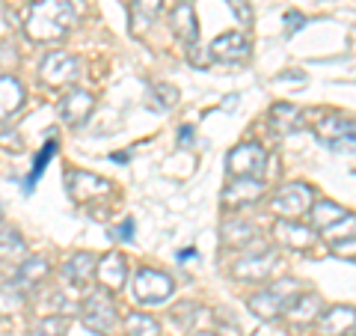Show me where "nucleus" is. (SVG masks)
<instances>
[{
    "instance_id": "c9c22d12",
    "label": "nucleus",
    "mask_w": 356,
    "mask_h": 336,
    "mask_svg": "<svg viewBox=\"0 0 356 336\" xmlns=\"http://www.w3.org/2000/svg\"><path fill=\"white\" fill-rule=\"evenodd\" d=\"M217 324H220V328H222V330H226V328H229V330H232V336H241V328H238V321H235V319H232V316H229V312H226V316H222V310H220V312H217Z\"/></svg>"
},
{
    "instance_id": "9b49d317",
    "label": "nucleus",
    "mask_w": 356,
    "mask_h": 336,
    "mask_svg": "<svg viewBox=\"0 0 356 336\" xmlns=\"http://www.w3.org/2000/svg\"><path fill=\"white\" fill-rule=\"evenodd\" d=\"M273 238L285 244V247H294V250H309L312 244L318 241V235L312 227H306V223H297V220H276L273 223Z\"/></svg>"
},
{
    "instance_id": "0eeeda50",
    "label": "nucleus",
    "mask_w": 356,
    "mask_h": 336,
    "mask_svg": "<svg viewBox=\"0 0 356 336\" xmlns=\"http://www.w3.org/2000/svg\"><path fill=\"white\" fill-rule=\"evenodd\" d=\"M276 265H280V256H276V250H255L250 256H243V259H238L235 265H232V277L241 280V283H259V280H267Z\"/></svg>"
},
{
    "instance_id": "79ce46f5",
    "label": "nucleus",
    "mask_w": 356,
    "mask_h": 336,
    "mask_svg": "<svg viewBox=\"0 0 356 336\" xmlns=\"http://www.w3.org/2000/svg\"><path fill=\"white\" fill-rule=\"evenodd\" d=\"M0 220H3V208H0Z\"/></svg>"
},
{
    "instance_id": "6ab92c4d",
    "label": "nucleus",
    "mask_w": 356,
    "mask_h": 336,
    "mask_svg": "<svg viewBox=\"0 0 356 336\" xmlns=\"http://www.w3.org/2000/svg\"><path fill=\"white\" fill-rule=\"evenodd\" d=\"M51 274V265L44 256H27L24 262L18 265L15 271V283L24 289V292H33V289H39L44 283V277Z\"/></svg>"
},
{
    "instance_id": "c756f323",
    "label": "nucleus",
    "mask_w": 356,
    "mask_h": 336,
    "mask_svg": "<svg viewBox=\"0 0 356 336\" xmlns=\"http://www.w3.org/2000/svg\"><path fill=\"white\" fill-rule=\"evenodd\" d=\"M65 330H69L65 316H44L30 328V336H65Z\"/></svg>"
},
{
    "instance_id": "58836bf2",
    "label": "nucleus",
    "mask_w": 356,
    "mask_h": 336,
    "mask_svg": "<svg viewBox=\"0 0 356 336\" xmlns=\"http://www.w3.org/2000/svg\"><path fill=\"white\" fill-rule=\"evenodd\" d=\"M288 24H291V27H288V30H300V24H306V18L303 15H294V13H288Z\"/></svg>"
},
{
    "instance_id": "37998d69",
    "label": "nucleus",
    "mask_w": 356,
    "mask_h": 336,
    "mask_svg": "<svg viewBox=\"0 0 356 336\" xmlns=\"http://www.w3.org/2000/svg\"><path fill=\"white\" fill-rule=\"evenodd\" d=\"M348 336H356V333H348Z\"/></svg>"
},
{
    "instance_id": "393cba45",
    "label": "nucleus",
    "mask_w": 356,
    "mask_h": 336,
    "mask_svg": "<svg viewBox=\"0 0 356 336\" xmlns=\"http://www.w3.org/2000/svg\"><path fill=\"white\" fill-rule=\"evenodd\" d=\"M161 9H163V0H131V27L134 33H146L149 24L154 18L161 15Z\"/></svg>"
},
{
    "instance_id": "b1692460",
    "label": "nucleus",
    "mask_w": 356,
    "mask_h": 336,
    "mask_svg": "<svg viewBox=\"0 0 356 336\" xmlns=\"http://www.w3.org/2000/svg\"><path fill=\"white\" fill-rule=\"evenodd\" d=\"M309 215H312V227L321 229V232H330L332 227H339L350 211H344L339 203H332V199H321V203L312 206Z\"/></svg>"
},
{
    "instance_id": "7c9ffc66",
    "label": "nucleus",
    "mask_w": 356,
    "mask_h": 336,
    "mask_svg": "<svg viewBox=\"0 0 356 336\" xmlns=\"http://www.w3.org/2000/svg\"><path fill=\"white\" fill-rule=\"evenodd\" d=\"M330 250H332V256H339V259L356 262V235H353V238H332Z\"/></svg>"
},
{
    "instance_id": "f704fd0d",
    "label": "nucleus",
    "mask_w": 356,
    "mask_h": 336,
    "mask_svg": "<svg viewBox=\"0 0 356 336\" xmlns=\"http://www.w3.org/2000/svg\"><path fill=\"white\" fill-rule=\"evenodd\" d=\"M154 93L161 96V105H163V107H172V105L178 102V89L170 86V84H158V86H154Z\"/></svg>"
},
{
    "instance_id": "ddd939ff",
    "label": "nucleus",
    "mask_w": 356,
    "mask_h": 336,
    "mask_svg": "<svg viewBox=\"0 0 356 336\" xmlns=\"http://www.w3.org/2000/svg\"><path fill=\"white\" fill-rule=\"evenodd\" d=\"M95 277L98 283L110 292H116V289H125L128 283V259L122 253H104L102 259H98V268H95Z\"/></svg>"
},
{
    "instance_id": "4468645a",
    "label": "nucleus",
    "mask_w": 356,
    "mask_h": 336,
    "mask_svg": "<svg viewBox=\"0 0 356 336\" xmlns=\"http://www.w3.org/2000/svg\"><path fill=\"white\" fill-rule=\"evenodd\" d=\"M356 328V310L353 307H330L327 312H321L318 319V333L321 336H344Z\"/></svg>"
},
{
    "instance_id": "4c0bfd02",
    "label": "nucleus",
    "mask_w": 356,
    "mask_h": 336,
    "mask_svg": "<svg viewBox=\"0 0 356 336\" xmlns=\"http://www.w3.org/2000/svg\"><path fill=\"white\" fill-rule=\"evenodd\" d=\"M119 238H122V241H131V238H134V220H131V217L119 227Z\"/></svg>"
},
{
    "instance_id": "423d86ee",
    "label": "nucleus",
    "mask_w": 356,
    "mask_h": 336,
    "mask_svg": "<svg viewBox=\"0 0 356 336\" xmlns=\"http://www.w3.org/2000/svg\"><path fill=\"white\" fill-rule=\"evenodd\" d=\"M39 75H42V81L54 89L72 86L77 77H81V60L69 51H51V54H44Z\"/></svg>"
},
{
    "instance_id": "7ed1b4c3",
    "label": "nucleus",
    "mask_w": 356,
    "mask_h": 336,
    "mask_svg": "<svg viewBox=\"0 0 356 336\" xmlns=\"http://www.w3.org/2000/svg\"><path fill=\"white\" fill-rule=\"evenodd\" d=\"M312 206H315V190L306 182H288L270 199V211L282 220H297L300 215L312 211Z\"/></svg>"
},
{
    "instance_id": "9d476101",
    "label": "nucleus",
    "mask_w": 356,
    "mask_h": 336,
    "mask_svg": "<svg viewBox=\"0 0 356 336\" xmlns=\"http://www.w3.org/2000/svg\"><path fill=\"white\" fill-rule=\"evenodd\" d=\"M211 57L214 60H222V63H241L250 57V42L243 33L238 30H229V33H220V36L211 42Z\"/></svg>"
},
{
    "instance_id": "2eb2a0df",
    "label": "nucleus",
    "mask_w": 356,
    "mask_h": 336,
    "mask_svg": "<svg viewBox=\"0 0 356 336\" xmlns=\"http://www.w3.org/2000/svg\"><path fill=\"white\" fill-rule=\"evenodd\" d=\"M247 307H250L252 316H259L261 321H273V319H280L282 312H285L288 300L280 292H273V289L267 286V289H259V292H252L247 298Z\"/></svg>"
},
{
    "instance_id": "20e7f679",
    "label": "nucleus",
    "mask_w": 356,
    "mask_h": 336,
    "mask_svg": "<svg viewBox=\"0 0 356 336\" xmlns=\"http://www.w3.org/2000/svg\"><path fill=\"white\" fill-rule=\"evenodd\" d=\"M267 167V152L264 146L252 140H243L238 146H232V152L226 155V173L232 178H261Z\"/></svg>"
},
{
    "instance_id": "c85d7f7f",
    "label": "nucleus",
    "mask_w": 356,
    "mask_h": 336,
    "mask_svg": "<svg viewBox=\"0 0 356 336\" xmlns=\"http://www.w3.org/2000/svg\"><path fill=\"white\" fill-rule=\"evenodd\" d=\"M54 152H57V143H54V140H48V143H44V146L39 149V155L33 158V170H30V176L24 178V194H30L33 185H36L39 178H42L44 167H48V164H51V158H54Z\"/></svg>"
},
{
    "instance_id": "cd10ccee",
    "label": "nucleus",
    "mask_w": 356,
    "mask_h": 336,
    "mask_svg": "<svg viewBox=\"0 0 356 336\" xmlns=\"http://www.w3.org/2000/svg\"><path fill=\"white\" fill-rule=\"evenodd\" d=\"M125 336H161V324L152 316H146V312H128Z\"/></svg>"
},
{
    "instance_id": "39448f33",
    "label": "nucleus",
    "mask_w": 356,
    "mask_h": 336,
    "mask_svg": "<svg viewBox=\"0 0 356 336\" xmlns=\"http://www.w3.org/2000/svg\"><path fill=\"white\" fill-rule=\"evenodd\" d=\"M175 292V283L172 277L161 271V268H140L134 274V298L140 304H149V307H158L163 300H170Z\"/></svg>"
},
{
    "instance_id": "dca6fc26",
    "label": "nucleus",
    "mask_w": 356,
    "mask_h": 336,
    "mask_svg": "<svg viewBox=\"0 0 356 336\" xmlns=\"http://www.w3.org/2000/svg\"><path fill=\"white\" fill-rule=\"evenodd\" d=\"M95 98L86 93V89H72L69 96L60 102V116L69 122V125H81V122L92 114Z\"/></svg>"
},
{
    "instance_id": "a211bd4d",
    "label": "nucleus",
    "mask_w": 356,
    "mask_h": 336,
    "mask_svg": "<svg viewBox=\"0 0 356 336\" xmlns=\"http://www.w3.org/2000/svg\"><path fill=\"white\" fill-rule=\"evenodd\" d=\"M303 128V110L288 105V102H280L270 107V131L276 137H285V134H294Z\"/></svg>"
},
{
    "instance_id": "aec40b11",
    "label": "nucleus",
    "mask_w": 356,
    "mask_h": 336,
    "mask_svg": "<svg viewBox=\"0 0 356 336\" xmlns=\"http://www.w3.org/2000/svg\"><path fill=\"white\" fill-rule=\"evenodd\" d=\"M170 24H172V33L178 36V42H187L193 45L196 42V33H199V21H196V9L193 3H187V0H181L172 15H170Z\"/></svg>"
},
{
    "instance_id": "1a4fd4ad",
    "label": "nucleus",
    "mask_w": 356,
    "mask_h": 336,
    "mask_svg": "<svg viewBox=\"0 0 356 336\" xmlns=\"http://www.w3.org/2000/svg\"><path fill=\"white\" fill-rule=\"evenodd\" d=\"M261 194H264L261 178H232L222 188V208H241V206L259 203Z\"/></svg>"
},
{
    "instance_id": "5701e85b",
    "label": "nucleus",
    "mask_w": 356,
    "mask_h": 336,
    "mask_svg": "<svg viewBox=\"0 0 356 336\" xmlns=\"http://www.w3.org/2000/svg\"><path fill=\"white\" fill-rule=\"evenodd\" d=\"M315 134H318V140H324V143H330V146H332L336 140L356 134V122L344 119L339 114H332V116H324V119L315 122Z\"/></svg>"
},
{
    "instance_id": "4be33fe9",
    "label": "nucleus",
    "mask_w": 356,
    "mask_h": 336,
    "mask_svg": "<svg viewBox=\"0 0 356 336\" xmlns=\"http://www.w3.org/2000/svg\"><path fill=\"white\" fill-rule=\"evenodd\" d=\"M27 259V244L21 232L13 227H0V262L3 265H21Z\"/></svg>"
},
{
    "instance_id": "f3484780",
    "label": "nucleus",
    "mask_w": 356,
    "mask_h": 336,
    "mask_svg": "<svg viewBox=\"0 0 356 336\" xmlns=\"http://www.w3.org/2000/svg\"><path fill=\"white\" fill-rule=\"evenodd\" d=\"M24 105V86L13 75H0V122L13 119Z\"/></svg>"
},
{
    "instance_id": "a19ab883",
    "label": "nucleus",
    "mask_w": 356,
    "mask_h": 336,
    "mask_svg": "<svg viewBox=\"0 0 356 336\" xmlns=\"http://www.w3.org/2000/svg\"><path fill=\"white\" fill-rule=\"evenodd\" d=\"M193 336H220V333H214V330H196Z\"/></svg>"
},
{
    "instance_id": "ea45409f",
    "label": "nucleus",
    "mask_w": 356,
    "mask_h": 336,
    "mask_svg": "<svg viewBox=\"0 0 356 336\" xmlns=\"http://www.w3.org/2000/svg\"><path fill=\"white\" fill-rule=\"evenodd\" d=\"M191 137H193V128H191V125H184L181 131H178V143H187Z\"/></svg>"
},
{
    "instance_id": "bb28decb",
    "label": "nucleus",
    "mask_w": 356,
    "mask_h": 336,
    "mask_svg": "<svg viewBox=\"0 0 356 336\" xmlns=\"http://www.w3.org/2000/svg\"><path fill=\"white\" fill-rule=\"evenodd\" d=\"M24 289H21L15 280H6V283H0V316H13L24 307Z\"/></svg>"
},
{
    "instance_id": "e433bc0d",
    "label": "nucleus",
    "mask_w": 356,
    "mask_h": 336,
    "mask_svg": "<svg viewBox=\"0 0 356 336\" xmlns=\"http://www.w3.org/2000/svg\"><path fill=\"white\" fill-rule=\"evenodd\" d=\"M232 9H235V15H238L241 24H250V21H252V13L247 9V3H243V0H232Z\"/></svg>"
},
{
    "instance_id": "412c9836",
    "label": "nucleus",
    "mask_w": 356,
    "mask_h": 336,
    "mask_svg": "<svg viewBox=\"0 0 356 336\" xmlns=\"http://www.w3.org/2000/svg\"><path fill=\"white\" fill-rule=\"evenodd\" d=\"M95 268H98V259L92 253H74L69 262L63 265V274H65V280H69L72 286H77V289H86L89 286V280L95 277Z\"/></svg>"
},
{
    "instance_id": "6e6552de",
    "label": "nucleus",
    "mask_w": 356,
    "mask_h": 336,
    "mask_svg": "<svg viewBox=\"0 0 356 336\" xmlns=\"http://www.w3.org/2000/svg\"><path fill=\"white\" fill-rule=\"evenodd\" d=\"M65 188H69V194L77 199V203H92V199H107L113 185L107 182V178L89 173V170H69L65 176Z\"/></svg>"
},
{
    "instance_id": "f03ea898",
    "label": "nucleus",
    "mask_w": 356,
    "mask_h": 336,
    "mask_svg": "<svg viewBox=\"0 0 356 336\" xmlns=\"http://www.w3.org/2000/svg\"><path fill=\"white\" fill-rule=\"evenodd\" d=\"M81 319H83V328H89L92 333H110L116 328L119 312L113 298H110V289H92L86 295L81 307Z\"/></svg>"
},
{
    "instance_id": "72a5a7b5",
    "label": "nucleus",
    "mask_w": 356,
    "mask_h": 336,
    "mask_svg": "<svg viewBox=\"0 0 356 336\" xmlns=\"http://www.w3.org/2000/svg\"><path fill=\"white\" fill-rule=\"evenodd\" d=\"M0 146H3L6 152H21V149H24V140H21V134L18 131H13V134H9V131H3V134H0Z\"/></svg>"
},
{
    "instance_id": "f257e3e1",
    "label": "nucleus",
    "mask_w": 356,
    "mask_h": 336,
    "mask_svg": "<svg viewBox=\"0 0 356 336\" xmlns=\"http://www.w3.org/2000/svg\"><path fill=\"white\" fill-rule=\"evenodd\" d=\"M81 18V0H36L27 13L24 30L33 42H57Z\"/></svg>"
},
{
    "instance_id": "a878e982",
    "label": "nucleus",
    "mask_w": 356,
    "mask_h": 336,
    "mask_svg": "<svg viewBox=\"0 0 356 336\" xmlns=\"http://www.w3.org/2000/svg\"><path fill=\"white\" fill-rule=\"evenodd\" d=\"M250 238H255V227L250 220H238V217H232L222 223V241H229L232 247H243Z\"/></svg>"
},
{
    "instance_id": "473e14b6",
    "label": "nucleus",
    "mask_w": 356,
    "mask_h": 336,
    "mask_svg": "<svg viewBox=\"0 0 356 336\" xmlns=\"http://www.w3.org/2000/svg\"><path fill=\"white\" fill-rule=\"evenodd\" d=\"M187 60H191L193 69H208V66L214 63V57H211L208 48H191L187 51Z\"/></svg>"
},
{
    "instance_id": "2f4dec72",
    "label": "nucleus",
    "mask_w": 356,
    "mask_h": 336,
    "mask_svg": "<svg viewBox=\"0 0 356 336\" xmlns=\"http://www.w3.org/2000/svg\"><path fill=\"white\" fill-rule=\"evenodd\" d=\"M193 310H199L196 304H191V300H184V304H178L175 310H172V321L178 324V328H193V321H196V312Z\"/></svg>"
},
{
    "instance_id": "f8f14e48",
    "label": "nucleus",
    "mask_w": 356,
    "mask_h": 336,
    "mask_svg": "<svg viewBox=\"0 0 356 336\" xmlns=\"http://www.w3.org/2000/svg\"><path fill=\"white\" fill-rule=\"evenodd\" d=\"M321 312H324V300L315 292H300L291 304L285 307V316L291 321V328H306V324L321 319Z\"/></svg>"
}]
</instances>
